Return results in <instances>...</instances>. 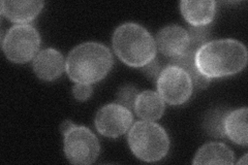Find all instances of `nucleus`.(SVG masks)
Listing matches in <instances>:
<instances>
[{"instance_id": "1", "label": "nucleus", "mask_w": 248, "mask_h": 165, "mask_svg": "<svg viewBox=\"0 0 248 165\" xmlns=\"http://www.w3.org/2000/svg\"><path fill=\"white\" fill-rule=\"evenodd\" d=\"M195 61L199 72L209 78L229 76L246 66L247 50L236 39H217L201 46Z\"/></svg>"}, {"instance_id": "2", "label": "nucleus", "mask_w": 248, "mask_h": 165, "mask_svg": "<svg viewBox=\"0 0 248 165\" xmlns=\"http://www.w3.org/2000/svg\"><path fill=\"white\" fill-rule=\"evenodd\" d=\"M113 56L106 45L98 43H84L68 54L66 74L77 84H94L110 73Z\"/></svg>"}, {"instance_id": "3", "label": "nucleus", "mask_w": 248, "mask_h": 165, "mask_svg": "<svg viewBox=\"0 0 248 165\" xmlns=\"http://www.w3.org/2000/svg\"><path fill=\"white\" fill-rule=\"evenodd\" d=\"M113 48L117 57L131 67H144L156 55V44L152 35L137 23H124L116 28Z\"/></svg>"}, {"instance_id": "4", "label": "nucleus", "mask_w": 248, "mask_h": 165, "mask_svg": "<svg viewBox=\"0 0 248 165\" xmlns=\"http://www.w3.org/2000/svg\"><path fill=\"white\" fill-rule=\"evenodd\" d=\"M128 145L137 158L146 162L161 160L169 152L167 131L152 121H139L128 132Z\"/></svg>"}, {"instance_id": "5", "label": "nucleus", "mask_w": 248, "mask_h": 165, "mask_svg": "<svg viewBox=\"0 0 248 165\" xmlns=\"http://www.w3.org/2000/svg\"><path fill=\"white\" fill-rule=\"evenodd\" d=\"M41 45L37 30L27 24L11 27L2 41V50L7 59L15 63H25L34 58Z\"/></svg>"}, {"instance_id": "6", "label": "nucleus", "mask_w": 248, "mask_h": 165, "mask_svg": "<svg viewBox=\"0 0 248 165\" xmlns=\"http://www.w3.org/2000/svg\"><path fill=\"white\" fill-rule=\"evenodd\" d=\"M99 152L98 139L88 128L75 125L64 133V154L71 163L91 164L97 159Z\"/></svg>"}, {"instance_id": "7", "label": "nucleus", "mask_w": 248, "mask_h": 165, "mask_svg": "<svg viewBox=\"0 0 248 165\" xmlns=\"http://www.w3.org/2000/svg\"><path fill=\"white\" fill-rule=\"evenodd\" d=\"M156 87L162 100L169 105H179L190 98L193 85L183 69L168 65L160 72Z\"/></svg>"}, {"instance_id": "8", "label": "nucleus", "mask_w": 248, "mask_h": 165, "mask_svg": "<svg viewBox=\"0 0 248 165\" xmlns=\"http://www.w3.org/2000/svg\"><path fill=\"white\" fill-rule=\"evenodd\" d=\"M134 117L129 109L118 104L103 106L95 117V127L100 135L107 137H118L131 126Z\"/></svg>"}, {"instance_id": "9", "label": "nucleus", "mask_w": 248, "mask_h": 165, "mask_svg": "<svg viewBox=\"0 0 248 165\" xmlns=\"http://www.w3.org/2000/svg\"><path fill=\"white\" fill-rule=\"evenodd\" d=\"M188 41L187 30L177 25H170L162 28L157 33L155 44L164 56L173 58L186 52Z\"/></svg>"}, {"instance_id": "10", "label": "nucleus", "mask_w": 248, "mask_h": 165, "mask_svg": "<svg viewBox=\"0 0 248 165\" xmlns=\"http://www.w3.org/2000/svg\"><path fill=\"white\" fill-rule=\"evenodd\" d=\"M32 67L41 80L51 82L61 76L65 68V62L58 50L49 48L37 53L33 59Z\"/></svg>"}, {"instance_id": "11", "label": "nucleus", "mask_w": 248, "mask_h": 165, "mask_svg": "<svg viewBox=\"0 0 248 165\" xmlns=\"http://www.w3.org/2000/svg\"><path fill=\"white\" fill-rule=\"evenodd\" d=\"M180 10L184 19L190 25L195 27L207 26L215 17L216 3L212 0H204V1L184 0L180 2Z\"/></svg>"}, {"instance_id": "12", "label": "nucleus", "mask_w": 248, "mask_h": 165, "mask_svg": "<svg viewBox=\"0 0 248 165\" xmlns=\"http://www.w3.org/2000/svg\"><path fill=\"white\" fill-rule=\"evenodd\" d=\"M44 7L43 1H1V15L17 24H26L36 18Z\"/></svg>"}, {"instance_id": "13", "label": "nucleus", "mask_w": 248, "mask_h": 165, "mask_svg": "<svg viewBox=\"0 0 248 165\" xmlns=\"http://www.w3.org/2000/svg\"><path fill=\"white\" fill-rule=\"evenodd\" d=\"M134 108L138 117L153 122L159 120L164 115L166 105L157 92L146 90L139 93Z\"/></svg>"}, {"instance_id": "14", "label": "nucleus", "mask_w": 248, "mask_h": 165, "mask_svg": "<svg viewBox=\"0 0 248 165\" xmlns=\"http://www.w3.org/2000/svg\"><path fill=\"white\" fill-rule=\"evenodd\" d=\"M247 107H243L228 113L224 117V135L235 144L242 146L247 145Z\"/></svg>"}, {"instance_id": "15", "label": "nucleus", "mask_w": 248, "mask_h": 165, "mask_svg": "<svg viewBox=\"0 0 248 165\" xmlns=\"http://www.w3.org/2000/svg\"><path fill=\"white\" fill-rule=\"evenodd\" d=\"M234 153L221 143H209L197 152L192 164H232Z\"/></svg>"}, {"instance_id": "16", "label": "nucleus", "mask_w": 248, "mask_h": 165, "mask_svg": "<svg viewBox=\"0 0 248 165\" xmlns=\"http://www.w3.org/2000/svg\"><path fill=\"white\" fill-rule=\"evenodd\" d=\"M196 54H191L185 52L179 56L170 58L169 65H174L183 69L187 74L192 82V85H195L198 89H205L210 84L211 78H209L202 75L196 65L195 61Z\"/></svg>"}, {"instance_id": "17", "label": "nucleus", "mask_w": 248, "mask_h": 165, "mask_svg": "<svg viewBox=\"0 0 248 165\" xmlns=\"http://www.w3.org/2000/svg\"><path fill=\"white\" fill-rule=\"evenodd\" d=\"M188 46L186 52L196 54L198 50L203 46L205 44L209 43L210 39V30H209L206 26L201 27H195L192 26L188 29Z\"/></svg>"}, {"instance_id": "18", "label": "nucleus", "mask_w": 248, "mask_h": 165, "mask_svg": "<svg viewBox=\"0 0 248 165\" xmlns=\"http://www.w3.org/2000/svg\"><path fill=\"white\" fill-rule=\"evenodd\" d=\"M138 95L139 92L134 86H124L117 93V104L127 107L128 109L134 108Z\"/></svg>"}, {"instance_id": "19", "label": "nucleus", "mask_w": 248, "mask_h": 165, "mask_svg": "<svg viewBox=\"0 0 248 165\" xmlns=\"http://www.w3.org/2000/svg\"><path fill=\"white\" fill-rule=\"evenodd\" d=\"M226 115L227 114H224L223 116L218 115V112H215L214 115L211 117V119L207 121V128L211 135L216 137H223L226 135L223 129V121Z\"/></svg>"}, {"instance_id": "20", "label": "nucleus", "mask_w": 248, "mask_h": 165, "mask_svg": "<svg viewBox=\"0 0 248 165\" xmlns=\"http://www.w3.org/2000/svg\"><path fill=\"white\" fill-rule=\"evenodd\" d=\"M73 94L77 100L85 101L92 95V87L89 84H76L73 88Z\"/></svg>"}, {"instance_id": "21", "label": "nucleus", "mask_w": 248, "mask_h": 165, "mask_svg": "<svg viewBox=\"0 0 248 165\" xmlns=\"http://www.w3.org/2000/svg\"><path fill=\"white\" fill-rule=\"evenodd\" d=\"M143 70H144V73L148 76H150V77H156V76L158 77V75L160 74V72H159V64H158V62L155 60V59H153L151 62H149L148 64L145 65L143 67Z\"/></svg>"}, {"instance_id": "22", "label": "nucleus", "mask_w": 248, "mask_h": 165, "mask_svg": "<svg viewBox=\"0 0 248 165\" xmlns=\"http://www.w3.org/2000/svg\"><path fill=\"white\" fill-rule=\"evenodd\" d=\"M75 126V124L73 123V122H71V121H65L63 124L61 125V131H62V133H64L66 132V131H68L69 129H71L72 127H74Z\"/></svg>"}, {"instance_id": "23", "label": "nucleus", "mask_w": 248, "mask_h": 165, "mask_svg": "<svg viewBox=\"0 0 248 165\" xmlns=\"http://www.w3.org/2000/svg\"><path fill=\"white\" fill-rule=\"evenodd\" d=\"M238 164H244V165L247 164V154H245V155L242 157L241 160L238 161Z\"/></svg>"}]
</instances>
